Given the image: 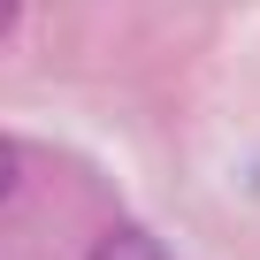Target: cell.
Returning <instances> with one entry per match:
<instances>
[{
	"label": "cell",
	"instance_id": "2",
	"mask_svg": "<svg viewBox=\"0 0 260 260\" xmlns=\"http://www.w3.org/2000/svg\"><path fill=\"white\" fill-rule=\"evenodd\" d=\"M8 184H16V146L0 138V191H8Z\"/></svg>",
	"mask_w": 260,
	"mask_h": 260
},
{
	"label": "cell",
	"instance_id": "1",
	"mask_svg": "<svg viewBox=\"0 0 260 260\" xmlns=\"http://www.w3.org/2000/svg\"><path fill=\"white\" fill-rule=\"evenodd\" d=\"M92 260H169V252H161V237H146V230H107V237L92 245Z\"/></svg>",
	"mask_w": 260,
	"mask_h": 260
},
{
	"label": "cell",
	"instance_id": "3",
	"mask_svg": "<svg viewBox=\"0 0 260 260\" xmlns=\"http://www.w3.org/2000/svg\"><path fill=\"white\" fill-rule=\"evenodd\" d=\"M8 16H16V0H0V31H8Z\"/></svg>",
	"mask_w": 260,
	"mask_h": 260
}]
</instances>
